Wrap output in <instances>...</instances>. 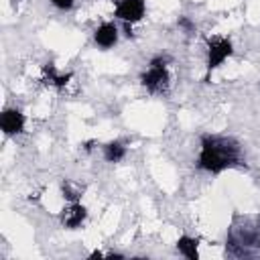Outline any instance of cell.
I'll return each instance as SVG.
<instances>
[{
	"mask_svg": "<svg viewBox=\"0 0 260 260\" xmlns=\"http://www.w3.org/2000/svg\"><path fill=\"white\" fill-rule=\"evenodd\" d=\"M225 256H232V258L260 256V223L238 225L234 221V225L230 228L228 240H225Z\"/></svg>",
	"mask_w": 260,
	"mask_h": 260,
	"instance_id": "obj_2",
	"label": "cell"
},
{
	"mask_svg": "<svg viewBox=\"0 0 260 260\" xmlns=\"http://www.w3.org/2000/svg\"><path fill=\"white\" fill-rule=\"evenodd\" d=\"M51 4L55 8H59V10H71L73 4H75V0H51Z\"/></svg>",
	"mask_w": 260,
	"mask_h": 260,
	"instance_id": "obj_14",
	"label": "cell"
},
{
	"mask_svg": "<svg viewBox=\"0 0 260 260\" xmlns=\"http://www.w3.org/2000/svg\"><path fill=\"white\" fill-rule=\"evenodd\" d=\"M118 26L114 22H102L95 30H93V41L100 49H112L118 43Z\"/></svg>",
	"mask_w": 260,
	"mask_h": 260,
	"instance_id": "obj_8",
	"label": "cell"
},
{
	"mask_svg": "<svg viewBox=\"0 0 260 260\" xmlns=\"http://www.w3.org/2000/svg\"><path fill=\"white\" fill-rule=\"evenodd\" d=\"M43 75H45L47 83L57 87V89L65 87L69 83V79H71V73H57V67L53 63H45L43 65Z\"/></svg>",
	"mask_w": 260,
	"mask_h": 260,
	"instance_id": "obj_9",
	"label": "cell"
},
{
	"mask_svg": "<svg viewBox=\"0 0 260 260\" xmlns=\"http://www.w3.org/2000/svg\"><path fill=\"white\" fill-rule=\"evenodd\" d=\"M197 167L213 175H219L225 169L244 167L240 142L232 136H217V134L201 136V150L197 156Z\"/></svg>",
	"mask_w": 260,
	"mask_h": 260,
	"instance_id": "obj_1",
	"label": "cell"
},
{
	"mask_svg": "<svg viewBox=\"0 0 260 260\" xmlns=\"http://www.w3.org/2000/svg\"><path fill=\"white\" fill-rule=\"evenodd\" d=\"M234 53V45L230 39L225 37H213V39H207V73H205V81L209 79L211 71L217 69L228 57H232Z\"/></svg>",
	"mask_w": 260,
	"mask_h": 260,
	"instance_id": "obj_3",
	"label": "cell"
},
{
	"mask_svg": "<svg viewBox=\"0 0 260 260\" xmlns=\"http://www.w3.org/2000/svg\"><path fill=\"white\" fill-rule=\"evenodd\" d=\"M146 14V0H118L114 8V16L122 22H138Z\"/></svg>",
	"mask_w": 260,
	"mask_h": 260,
	"instance_id": "obj_5",
	"label": "cell"
},
{
	"mask_svg": "<svg viewBox=\"0 0 260 260\" xmlns=\"http://www.w3.org/2000/svg\"><path fill=\"white\" fill-rule=\"evenodd\" d=\"M85 217H87V209H85L79 201H73V203H69L67 207H63V211H61V215H59L61 223H63L67 230L79 228V225L85 221Z\"/></svg>",
	"mask_w": 260,
	"mask_h": 260,
	"instance_id": "obj_7",
	"label": "cell"
},
{
	"mask_svg": "<svg viewBox=\"0 0 260 260\" xmlns=\"http://www.w3.org/2000/svg\"><path fill=\"white\" fill-rule=\"evenodd\" d=\"M177 250L187 260H197L199 258V240L197 238H191V236H181L177 240Z\"/></svg>",
	"mask_w": 260,
	"mask_h": 260,
	"instance_id": "obj_10",
	"label": "cell"
},
{
	"mask_svg": "<svg viewBox=\"0 0 260 260\" xmlns=\"http://www.w3.org/2000/svg\"><path fill=\"white\" fill-rule=\"evenodd\" d=\"M177 26L183 28L187 35H193V32H195V22H193L189 16H179V18H177Z\"/></svg>",
	"mask_w": 260,
	"mask_h": 260,
	"instance_id": "obj_13",
	"label": "cell"
},
{
	"mask_svg": "<svg viewBox=\"0 0 260 260\" xmlns=\"http://www.w3.org/2000/svg\"><path fill=\"white\" fill-rule=\"evenodd\" d=\"M102 152H104V158L108 162H120L126 156V146L120 140H110L102 146Z\"/></svg>",
	"mask_w": 260,
	"mask_h": 260,
	"instance_id": "obj_11",
	"label": "cell"
},
{
	"mask_svg": "<svg viewBox=\"0 0 260 260\" xmlns=\"http://www.w3.org/2000/svg\"><path fill=\"white\" fill-rule=\"evenodd\" d=\"M0 128L6 136H14L20 134L24 130V114L16 108H6L0 114Z\"/></svg>",
	"mask_w": 260,
	"mask_h": 260,
	"instance_id": "obj_6",
	"label": "cell"
},
{
	"mask_svg": "<svg viewBox=\"0 0 260 260\" xmlns=\"http://www.w3.org/2000/svg\"><path fill=\"white\" fill-rule=\"evenodd\" d=\"M140 83L142 87H146L150 93H167L169 85H171V77L167 67H158V65H150L142 75H140Z\"/></svg>",
	"mask_w": 260,
	"mask_h": 260,
	"instance_id": "obj_4",
	"label": "cell"
},
{
	"mask_svg": "<svg viewBox=\"0 0 260 260\" xmlns=\"http://www.w3.org/2000/svg\"><path fill=\"white\" fill-rule=\"evenodd\" d=\"M106 258H124V254H120V252H110V254H106Z\"/></svg>",
	"mask_w": 260,
	"mask_h": 260,
	"instance_id": "obj_15",
	"label": "cell"
},
{
	"mask_svg": "<svg viewBox=\"0 0 260 260\" xmlns=\"http://www.w3.org/2000/svg\"><path fill=\"white\" fill-rule=\"evenodd\" d=\"M89 258H91V260H95V258H104V254H102L100 250H95V252H91V254H89Z\"/></svg>",
	"mask_w": 260,
	"mask_h": 260,
	"instance_id": "obj_16",
	"label": "cell"
},
{
	"mask_svg": "<svg viewBox=\"0 0 260 260\" xmlns=\"http://www.w3.org/2000/svg\"><path fill=\"white\" fill-rule=\"evenodd\" d=\"M61 193H63V197H65L69 203L79 201V191H77V189H73L69 181H63V183H61Z\"/></svg>",
	"mask_w": 260,
	"mask_h": 260,
	"instance_id": "obj_12",
	"label": "cell"
}]
</instances>
